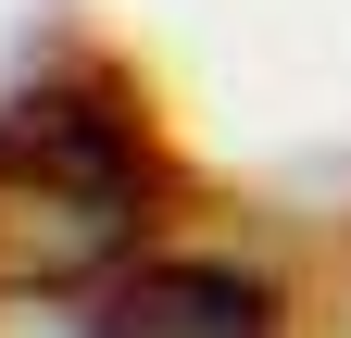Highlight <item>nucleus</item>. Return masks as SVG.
<instances>
[{"label": "nucleus", "instance_id": "obj_2", "mask_svg": "<svg viewBox=\"0 0 351 338\" xmlns=\"http://www.w3.org/2000/svg\"><path fill=\"white\" fill-rule=\"evenodd\" d=\"M88 338H289V301L276 276L251 263H125L101 288V313H88Z\"/></svg>", "mask_w": 351, "mask_h": 338}, {"label": "nucleus", "instance_id": "obj_1", "mask_svg": "<svg viewBox=\"0 0 351 338\" xmlns=\"http://www.w3.org/2000/svg\"><path fill=\"white\" fill-rule=\"evenodd\" d=\"M163 226L151 113L113 75H38L0 101V301H75Z\"/></svg>", "mask_w": 351, "mask_h": 338}]
</instances>
